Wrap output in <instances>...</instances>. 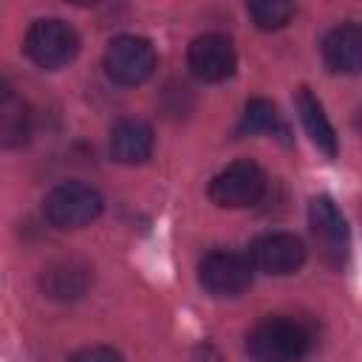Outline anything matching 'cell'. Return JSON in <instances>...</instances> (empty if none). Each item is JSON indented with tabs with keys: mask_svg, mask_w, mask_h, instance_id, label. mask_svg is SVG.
I'll list each match as a JSON object with an SVG mask.
<instances>
[{
	"mask_svg": "<svg viewBox=\"0 0 362 362\" xmlns=\"http://www.w3.org/2000/svg\"><path fill=\"white\" fill-rule=\"evenodd\" d=\"M311 348L305 322L283 314L263 317L246 337V351L255 362H300Z\"/></svg>",
	"mask_w": 362,
	"mask_h": 362,
	"instance_id": "cell-1",
	"label": "cell"
},
{
	"mask_svg": "<svg viewBox=\"0 0 362 362\" xmlns=\"http://www.w3.org/2000/svg\"><path fill=\"white\" fill-rule=\"evenodd\" d=\"M42 212H45L48 223L57 226V229H82V226H88L90 221L99 218L102 195L90 184L65 181V184H57L45 195Z\"/></svg>",
	"mask_w": 362,
	"mask_h": 362,
	"instance_id": "cell-2",
	"label": "cell"
},
{
	"mask_svg": "<svg viewBox=\"0 0 362 362\" xmlns=\"http://www.w3.org/2000/svg\"><path fill=\"white\" fill-rule=\"evenodd\" d=\"M79 51V34L57 17L37 20L25 34V54L45 71L65 68Z\"/></svg>",
	"mask_w": 362,
	"mask_h": 362,
	"instance_id": "cell-3",
	"label": "cell"
},
{
	"mask_svg": "<svg viewBox=\"0 0 362 362\" xmlns=\"http://www.w3.org/2000/svg\"><path fill=\"white\" fill-rule=\"evenodd\" d=\"M263 192H266V175L249 158L232 161L209 181V198L218 206H229V209L252 206L263 198Z\"/></svg>",
	"mask_w": 362,
	"mask_h": 362,
	"instance_id": "cell-4",
	"label": "cell"
},
{
	"mask_svg": "<svg viewBox=\"0 0 362 362\" xmlns=\"http://www.w3.org/2000/svg\"><path fill=\"white\" fill-rule=\"evenodd\" d=\"M156 51L144 37L124 34L116 37L105 51V71L119 85H141L153 76Z\"/></svg>",
	"mask_w": 362,
	"mask_h": 362,
	"instance_id": "cell-5",
	"label": "cell"
},
{
	"mask_svg": "<svg viewBox=\"0 0 362 362\" xmlns=\"http://www.w3.org/2000/svg\"><path fill=\"white\" fill-rule=\"evenodd\" d=\"M201 286L215 297H235L252 283V263L246 255L232 249H215L198 263Z\"/></svg>",
	"mask_w": 362,
	"mask_h": 362,
	"instance_id": "cell-6",
	"label": "cell"
},
{
	"mask_svg": "<svg viewBox=\"0 0 362 362\" xmlns=\"http://www.w3.org/2000/svg\"><path fill=\"white\" fill-rule=\"evenodd\" d=\"M246 257L252 269H260L266 274H291L303 266L305 246L291 232H266L252 240Z\"/></svg>",
	"mask_w": 362,
	"mask_h": 362,
	"instance_id": "cell-7",
	"label": "cell"
},
{
	"mask_svg": "<svg viewBox=\"0 0 362 362\" xmlns=\"http://www.w3.org/2000/svg\"><path fill=\"white\" fill-rule=\"evenodd\" d=\"M235 62H238L235 48L223 34L209 31V34H201L189 42L187 65L204 82H223L226 76H232Z\"/></svg>",
	"mask_w": 362,
	"mask_h": 362,
	"instance_id": "cell-8",
	"label": "cell"
},
{
	"mask_svg": "<svg viewBox=\"0 0 362 362\" xmlns=\"http://www.w3.org/2000/svg\"><path fill=\"white\" fill-rule=\"evenodd\" d=\"M322 57L334 74H356L362 68V28L356 23L331 28L322 42Z\"/></svg>",
	"mask_w": 362,
	"mask_h": 362,
	"instance_id": "cell-9",
	"label": "cell"
},
{
	"mask_svg": "<svg viewBox=\"0 0 362 362\" xmlns=\"http://www.w3.org/2000/svg\"><path fill=\"white\" fill-rule=\"evenodd\" d=\"M153 153V127L144 119H122L110 130V156L119 164H141Z\"/></svg>",
	"mask_w": 362,
	"mask_h": 362,
	"instance_id": "cell-10",
	"label": "cell"
},
{
	"mask_svg": "<svg viewBox=\"0 0 362 362\" xmlns=\"http://www.w3.org/2000/svg\"><path fill=\"white\" fill-rule=\"evenodd\" d=\"M308 221H311L314 235L322 240L325 252H334L337 257L348 252V223L331 198L325 195L314 198L308 204Z\"/></svg>",
	"mask_w": 362,
	"mask_h": 362,
	"instance_id": "cell-11",
	"label": "cell"
},
{
	"mask_svg": "<svg viewBox=\"0 0 362 362\" xmlns=\"http://www.w3.org/2000/svg\"><path fill=\"white\" fill-rule=\"evenodd\" d=\"M90 283V269L82 260H57L42 272V288L54 300H76Z\"/></svg>",
	"mask_w": 362,
	"mask_h": 362,
	"instance_id": "cell-12",
	"label": "cell"
},
{
	"mask_svg": "<svg viewBox=\"0 0 362 362\" xmlns=\"http://www.w3.org/2000/svg\"><path fill=\"white\" fill-rule=\"evenodd\" d=\"M31 133V110L23 96L0 88V147L11 150L25 144Z\"/></svg>",
	"mask_w": 362,
	"mask_h": 362,
	"instance_id": "cell-13",
	"label": "cell"
},
{
	"mask_svg": "<svg viewBox=\"0 0 362 362\" xmlns=\"http://www.w3.org/2000/svg\"><path fill=\"white\" fill-rule=\"evenodd\" d=\"M297 113H300V122L305 127V133L311 136V141L325 153V156H337V133L320 105V99L308 90V88H300L297 90Z\"/></svg>",
	"mask_w": 362,
	"mask_h": 362,
	"instance_id": "cell-14",
	"label": "cell"
},
{
	"mask_svg": "<svg viewBox=\"0 0 362 362\" xmlns=\"http://www.w3.org/2000/svg\"><path fill=\"white\" fill-rule=\"evenodd\" d=\"M240 130L243 133H286L280 116H277V107L266 99H252L243 110V119H240Z\"/></svg>",
	"mask_w": 362,
	"mask_h": 362,
	"instance_id": "cell-15",
	"label": "cell"
},
{
	"mask_svg": "<svg viewBox=\"0 0 362 362\" xmlns=\"http://www.w3.org/2000/svg\"><path fill=\"white\" fill-rule=\"evenodd\" d=\"M246 11H249V17L255 20L257 28L274 31V28H283L291 20L294 6L291 3H283V0H257V3H249Z\"/></svg>",
	"mask_w": 362,
	"mask_h": 362,
	"instance_id": "cell-16",
	"label": "cell"
},
{
	"mask_svg": "<svg viewBox=\"0 0 362 362\" xmlns=\"http://www.w3.org/2000/svg\"><path fill=\"white\" fill-rule=\"evenodd\" d=\"M68 362H122V356H119V351H113L107 345H90V348L76 351Z\"/></svg>",
	"mask_w": 362,
	"mask_h": 362,
	"instance_id": "cell-17",
	"label": "cell"
}]
</instances>
